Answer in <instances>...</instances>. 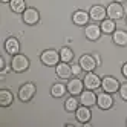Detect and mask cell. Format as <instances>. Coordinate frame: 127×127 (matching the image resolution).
I'll return each mask as SVG.
<instances>
[{
	"label": "cell",
	"mask_w": 127,
	"mask_h": 127,
	"mask_svg": "<svg viewBox=\"0 0 127 127\" xmlns=\"http://www.w3.org/2000/svg\"><path fill=\"white\" fill-rule=\"evenodd\" d=\"M11 69L15 72H25L29 69V58L23 55V54H17V55H12L11 60Z\"/></svg>",
	"instance_id": "obj_1"
},
{
	"label": "cell",
	"mask_w": 127,
	"mask_h": 127,
	"mask_svg": "<svg viewBox=\"0 0 127 127\" xmlns=\"http://www.w3.org/2000/svg\"><path fill=\"white\" fill-rule=\"evenodd\" d=\"M40 60L44 66L52 67V66H57L61 58H60V52H57L55 49H48L40 55Z\"/></svg>",
	"instance_id": "obj_2"
},
{
	"label": "cell",
	"mask_w": 127,
	"mask_h": 127,
	"mask_svg": "<svg viewBox=\"0 0 127 127\" xmlns=\"http://www.w3.org/2000/svg\"><path fill=\"white\" fill-rule=\"evenodd\" d=\"M35 92H37V87H35L34 83H25V84H22V87L19 90L20 101H23V103L31 101V99L34 98V95H35Z\"/></svg>",
	"instance_id": "obj_3"
},
{
	"label": "cell",
	"mask_w": 127,
	"mask_h": 127,
	"mask_svg": "<svg viewBox=\"0 0 127 127\" xmlns=\"http://www.w3.org/2000/svg\"><path fill=\"white\" fill-rule=\"evenodd\" d=\"M106 11H107V17L112 19V20H120V19L124 17V8H123L121 3H118V2L110 3L106 8Z\"/></svg>",
	"instance_id": "obj_4"
},
{
	"label": "cell",
	"mask_w": 127,
	"mask_h": 127,
	"mask_svg": "<svg viewBox=\"0 0 127 127\" xmlns=\"http://www.w3.org/2000/svg\"><path fill=\"white\" fill-rule=\"evenodd\" d=\"M120 81H118L116 78H113V77H104L103 80H101V87H103V90L104 92H109V94H115V92H118L120 90Z\"/></svg>",
	"instance_id": "obj_5"
},
{
	"label": "cell",
	"mask_w": 127,
	"mask_h": 127,
	"mask_svg": "<svg viewBox=\"0 0 127 127\" xmlns=\"http://www.w3.org/2000/svg\"><path fill=\"white\" fill-rule=\"evenodd\" d=\"M22 19L26 25H37L40 22V12L35 8H26L25 12L22 14Z\"/></svg>",
	"instance_id": "obj_6"
},
{
	"label": "cell",
	"mask_w": 127,
	"mask_h": 127,
	"mask_svg": "<svg viewBox=\"0 0 127 127\" xmlns=\"http://www.w3.org/2000/svg\"><path fill=\"white\" fill-rule=\"evenodd\" d=\"M96 106L99 109H103V110H107V109H110L113 106V98H112V94L109 92H103L96 95Z\"/></svg>",
	"instance_id": "obj_7"
},
{
	"label": "cell",
	"mask_w": 127,
	"mask_h": 127,
	"mask_svg": "<svg viewBox=\"0 0 127 127\" xmlns=\"http://www.w3.org/2000/svg\"><path fill=\"white\" fill-rule=\"evenodd\" d=\"M83 83H84V87L90 89V90H95L98 87H101V80H99V77L92 74V72H87V74H86Z\"/></svg>",
	"instance_id": "obj_8"
},
{
	"label": "cell",
	"mask_w": 127,
	"mask_h": 127,
	"mask_svg": "<svg viewBox=\"0 0 127 127\" xmlns=\"http://www.w3.org/2000/svg\"><path fill=\"white\" fill-rule=\"evenodd\" d=\"M66 86H67V92H69L70 95H74V96L81 95V92L84 90V83H83L81 80H78V78L69 80V83H67Z\"/></svg>",
	"instance_id": "obj_9"
},
{
	"label": "cell",
	"mask_w": 127,
	"mask_h": 127,
	"mask_svg": "<svg viewBox=\"0 0 127 127\" xmlns=\"http://www.w3.org/2000/svg\"><path fill=\"white\" fill-rule=\"evenodd\" d=\"M80 66L83 67V70H86V72H94L95 67L98 66V63H96L94 55H87L86 54V55H83L80 58Z\"/></svg>",
	"instance_id": "obj_10"
},
{
	"label": "cell",
	"mask_w": 127,
	"mask_h": 127,
	"mask_svg": "<svg viewBox=\"0 0 127 127\" xmlns=\"http://www.w3.org/2000/svg\"><path fill=\"white\" fill-rule=\"evenodd\" d=\"M89 15H90V19L95 20V22H103L107 17V11L101 5H94L90 8V11H89Z\"/></svg>",
	"instance_id": "obj_11"
},
{
	"label": "cell",
	"mask_w": 127,
	"mask_h": 127,
	"mask_svg": "<svg viewBox=\"0 0 127 127\" xmlns=\"http://www.w3.org/2000/svg\"><path fill=\"white\" fill-rule=\"evenodd\" d=\"M55 74H57V77L61 78V80H67V78H70V75H72V67H70L69 63L61 61V63H58V64L55 66Z\"/></svg>",
	"instance_id": "obj_12"
},
{
	"label": "cell",
	"mask_w": 127,
	"mask_h": 127,
	"mask_svg": "<svg viewBox=\"0 0 127 127\" xmlns=\"http://www.w3.org/2000/svg\"><path fill=\"white\" fill-rule=\"evenodd\" d=\"M75 116H77V120L80 123H83L84 126L90 121V118H92V113H90V109L87 106H78V109L75 110Z\"/></svg>",
	"instance_id": "obj_13"
},
{
	"label": "cell",
	"mask_w": 127,
	"mask_h": 127,
	"mask_svg": "<svg viewBox=\"0 0 127 127\" xmlns=\"http://www.w3.org/2000/svg\"><path fill=\"white\" fill-rule=\"evenodd\" d=\"M80 103L83 106H87V107L96 104V95L94 94V90H90V89L83 90L81 95H80Z\"/></svg>",
	"instance_id": "obj_14"
},
{
	"label": "cell",
	"mask_w": 127,
	"mask_h": 127,
	"mask_svg": "<svg viewBox=\"0 0 127 127\" xmlns=\"http://www.w3.org/2000/svg\"><path fill=\"white\" fill-rule=\"evenodd\" d=\"M101 28L98 25H87L86 29H84V34H86V38L90 40V41H96L99 37H101Z\"/></svg>",
	"instance_id": "obj_15"
},
{
	"label": "cell",
	"mask_w": 127,
	"mask_h": 127,
	"mask_svg": "<svg viewBox=\"0 0 127 127\" xmlns=\"http://www.w3.org/2000/svg\"><path fill=\"white\" fill-rule=\"evenodd\" d=\"M89 19H90V15L89 12L83 11V9H78L74 12V15H72V22H74L77 26H84L89 23Z\"/></svg>",
	"instance_id": "obj_16"
},
{
	"label": "cell",
	"mask_w": 127,
	"mask_h": 127,
	"mask_svg": "<svg viewBox=\"0 0 127 127\" xmlns=\"http://www.w3.org/2000/svg\"><path fill=\"white\" fill-rule=\"evenodd\" d=\"M5 49L9 55H17L20 52V43L15 37H9L6 41H5Z\"/></svg>",
	"instance_id": "obj_17"
},
{
	"label": "cell",
	"mask_w": 127,
	"mask_h": 127,
	"mask_svg": "<svg viewBox=\"0 0 127 127\" xmlns=\"http://www.w3.org/2000/svg\"><path fill=\"white\" fill-rule=\"evenodd\" d=\"M113 43L118 46H127V32L123 29H116L113 32Z\"/></svg>",
	"instance_id": "obj_18"
},
{
	"label": "cell",
	"mask_w": 127,
	"mask_h": 127,
	"mask_svg": "<svg viewBox=\"0 0 127 127\" xmlns=\"http://www.w3.org/2000/svg\"><path fill=\"white\" fill-rule=\"evenodd\" d=\"M12 101H14V95L9 92V90H6V89L0 90V106L8 107V106L12 104Z\"/></svg>",
	"instance_id": "obj_19"
},
{
	"label": "cell",
	"mask_w": 127,
	"mask_h": 127,
	"mask_svg": "<svg viewBox=\"0 0 127 127\" xmlns=\"http://www.w3.org/2000/svg\"><path fill=\"white\" fill-rule=\"evenodd\" d=\"M66 92H67V86H64L63 83H55V84H52V87H51V95L55 96V98L64 96Z\"/></svg>",
	"instance_id": "obj_20"
},
{
	"label": "cell",
	"mask_w": 127,
	"mask_h": 127,
	"mask_svg": "<svg viewBox=\"0 0 127 127\" xmlns=\"http://www.w3.org/2000/svg\"><path fill=\"white\" fill-rule=\"evenodd\" d=\"M101 31L104 32V34H113L115 31H116V25H115V20H112V19H104L103 22H101Z\"/></svg>",
	"instance_id": "obj_21"
},
{
	"label": "cell",
	"mask_w": 127,
	"mask_h": 127,
	"mask_svg": "<svg viewBox=\"0 0 127 127\" xmlns=\"http://www.w3.org/2000/svg\"><path fill=\"white\" fill-rule=\"evenodd\" d=\"M9 6H11V11H12V12H17V14H23L25 9H26L25 0H11V2H9Z\"/></svg>",
	"instance_id": "obj_22"
},
{
	"label": "cell",
	"mask_w": 127,
	"mask_h": 127,
	"mask_svg": "<svg viewBox=\"0 0 127 127\" xmlns=\"http://www.w3.org/2000/svg\"><path fill=\"white\" fill-rule=\"evenodd\" d=\"M60 58H61V61H64V63L72 61V60H74V52H72V49L67 48V46L61 48V51H60Z\"/></svg>",
	"instance_id": "obj_23"
},
{
	"label": "cell",
	"mask_w": 127,
	"mask_h": 127,
	"mask_svg": "<svg viewBox=\"0 0 127 127\" xmlns=\"http://www.w3.org/2000/svg\"><path fill=\"white\" fill-rule=\"evenodd\" d=\"M78 104H80V101L72 95V98H67L66 99V103H64V109L67 112H75L77 109H78Z\"/></svg>",
	"instance_id": "obj_24"
},
{
	"label": "cell",
	"mask_w": 127,
	"mask_h": 127,
	"mask_svg": "<svg viewBox=\"0 0 127 127\" xmlns=\"http://www.w3.org/2000/svg\"><path fill=\"white\" fill-rule=\"evenodd\" d=\"M120 95H121V98L124 99V101H127V83H124V84H121L120 86Z\"/></svg>",
	"instance_id": "obj_25"
},
{
	"label": "cell",
	"mask_w": 127,
	"mask_h": 127,
	"mask_svg": "<svg viewBox=\"0 0 127 127\" xmlns=\"http://www.w3.org/2000/svg\"><path fill=\"white\" fill-rule=\"evenodd\" d=\"M70 67H72V75H75V77H78L83 72V67L80 66V63L78 64H70Z\"/></svg>",
	"instance_id": "obj_26"
},
{
	"label": "cell",
	"mask_w": 127,
	"mask_h": 127,
	"mask_svg": "<svg viewBox=\"0 0 127 127\" xmlns=\"http://www.w3.org/2000/svg\"><path fill=\"white\" fill-rule=\"evenodd\" d=\"M121 70H123V75L127 78V63H126V64H123V67H121Z\"/></svg>",
	"instance_id": "obj_27"
},
{
	"label": "cell",
	"mask_w": 127,
	"mask_h": 127,
	"mask_svg": "<svg viewBox=\"0 0 127 127\" xmlns=\"http://www.w3.org/2000/svg\"><path fill=\"white\" fill-rule=\"evenodd\" d=\"M94 57H95V60H96V63H98V66L101 64V58H99V55L98 54H94Z\"/></svg>",
	"instance_id": "obj_28"
},
{
	"label": "cell",
	"mask_w": 127,
	"mask_h": 127,
	"mask_svg": "<svg viewBox=\"0 0 127 127\" xmlns=\"http://www.w3.org/2000/svg\"><path fill=\"white\" fill-rule=\"evenodd\" d=\"M115 2H118V3H124V2H127V0H115Z\"/></svg>",
	"instance_id": "obj_29"
},
{
	"label": "cell",
	"mask_w": 127,
	"mask_h": 127,
	"mask_svg": "<svg viewBox=\"0 0 127 127\" xmlns=\"http://www.w3.org/2000/svg\"><path fill=\"white\" fill-rule=\"evenodd\" d=\"M0 2H3V3H8V2H11V0H0Z\"/></svg>",
	"instance_id": "obj_30"
},
{
	"label": "cell",
	"mask_w": 127,
	"mask_h": 127,
	"mask_svg": "<svg viewBox=\"0 0 127 127\" xmlns=\"http://www.w3.org/2000/svg\"><path fill=\"white\" fill-rule=\"evenodd\" d=\"M126 22H127V17H126Z\"/></svg>",
	"instance_id": "obj_31"
}]
</instances>
